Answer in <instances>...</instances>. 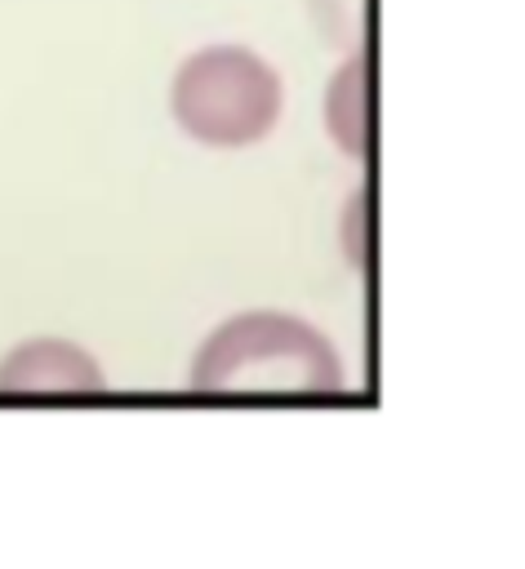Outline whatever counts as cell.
Returning a JSON list of instances; mask_svg holds the SVG:
<instances>
[{"label": "cell", "mask_w": 525, "mask_h": 569, "mask_svg": "<svg viewBox=\"0 0 525 569\" xmlns=\"http://www.w3.org/2000/svg\"><path fill=\"white\" fill-rule=\"evenodd\" d=\"M200 396H334L347 382L329 333L280 307H249L214 325L187 369Z\"/></svg>", "instance_id": "6da1fadb"}, {"label": "cell", "mask_w": 525, "mask_h": 569, "mask_svg": "<svg viewBox=\"0 0 525 569\" xmlns=\"http://www.w3.org/2000/svg\"><path fill=\"white\" fill-rule=\"evenodd\" d=\"M285 111L280 71L245 44H205L187 53L169 80L174 124L214 151L262 142Z\"/></svg>", "instance_id": "7a4b0ae2"}, {"label": "cell", "mask_w": 525, "mask_h": 569, "mask_svg": "<svg viewBox=\"0 0 525 569\" xmlns=\"http://www.w3.org/2000/svg\"><path fill=\"white\" fill-rule=\"evenodd\" d=\"M102 387L107 373L93 351L58 333L22 338L0 356L4 396H98Z\"/></svg>", "instance_id": "3957f363"}, {"label": "cell", "mask_w": 525, "mask_h": 569, "mask_svg": "<svg viewBox=\"0 0 525 569\" xmlns=\"http://www.w3.org/2000/svg\"><path fill=\"white\" fill-rule=\"evenodd\" d=\"M369 58L365 53H347V62L329 76L325 84V102H320V120L329 142L351 156L365 160L369 142H374V89H369Z\"/></svg>", "instance_id": "277c9868"}, {"label": "cell", "mask_w": 525, "mask_h": 569, "mask_svg": "<svg viewBox=\"0 0 525 569\" xmlns=\"http://www.w3.org/2000/svg\"><path fill=\"white\" fill-rule=\"evenodd\" d=\"M338 249L351 271L369 276V262H374V196H369V187L347 196L343 218H338Z\"/></svg>", "instance_id": "5b68a950"}]
</instances>
